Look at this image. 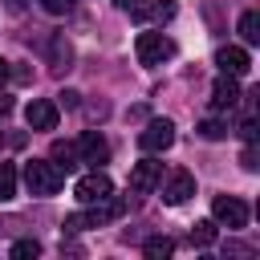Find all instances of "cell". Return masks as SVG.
<instances>
[{
    "label": "cell",
    "mask_w": 260,
    "mask_h": 260,
    "mask_svg": "<svg viewBox=\"0 0 260 260\" xmlns=\"http://www.w3.org/2000/svg\"><path fill=\"white\" fill-rule=\"evenodd\" d=\"M61 183H65V171L57 162H49V158L24 162V187H28V195H57Z\"/></svg>",
    "instance_id": "1"
},
{
    "label": "cell",
    "mask_w": 260,
    "mask_h": 260,
    "mask_svg": "<svg viewBox=\"0 0 260 260\" xmlns=\"http://www.w3.org/2000/svg\"><path fill=\"white\" fill-rule=\"evenodd\" d=\"M134 53H138V65L154 69V65L171 61V57L179 53V45H175L167 32H138V41H134Z\"/></svg>",
    "instance_id": "2"
},
{
    "label": "cell",
    "mask_w": 260,
    "mask_h": 260,
    "mask_svg": "<svg viewBox=\"0 0 260 260\" xmlns=\"http://www.w3.org/2000/svg\"><path fill=\"white\" fill-rule=\"evenodd\" d=\"M171 142H175V122H171V118H154V122H146V130L138 134V146H142L146 154H162Z\"/></svg>",
    "instance_id": "3"
},
{
    "label": "cell",
    "mask_w": 260,
    "mask_h": 260,
    "mask_svg": "<svg viewBox=\"0 0 260 260\" xmlns=\"http://www.w3.org/2000/svg\"><path fill=\"white\" fill-rule=\"evenodd\" d=\"M211 219L223 223V228H244L248 223V203L236 199V195H215L211 199Z\"/></svg>",
    "instance_id": "4"
},
{
    "label": "cell",
    "mask_w": 260,
    "mask_h": 260,
    "mask_svg": "<svg viewBox=\"0 0 260 260\" xmlns=\"http://www.w3.org/2000/svg\"><path fill=\"white\" fill-rule=\"evenodd\" d=\"M114 191V183H110V175H102V171H89V175H81L77 183H73V199L77 203H98V199H106Z\"/></svg>",
    "instance_id": "5"
},
{
    "label": "cell",
    "mask_w": 260,
    "mask_h": 260,
    "mask_svg": "<svg viewBox=\"0 0 260 260\" xmlns=\"http://www.w3.org/2000/svg\"><path fill=\"white\" fill-rule=\"evenodd\" d=\"M191 195H195V175L183 171V167H175V171L167 175V183H162V203L179 207V203H187Z\"/></svg>",
    "instance_id": "6"
},
{
    "label": "cell",
    "mask_w": 260,
    "mask_h": 260,
    "mask_svg": "<svg viewBox=\"0 0 260 260\" xmlns=\"http://www.w3.org/2000/svg\"><path fill=\"white\" fill-rule=\"evenodd\" d=\"M158 179H162V162L142 158V162H134V171H130V191H134V195H150V191L158 187Z\"/></svg>",
    "instance_id": "7"
},
{
    "label": "cell",
    "mask_w": 260,
    "mask_h": 260,
    "mask_svg": "<svg viewBox=\"0 0 260 260\" xmlns=\"http://www.w3.org/2000/svg\"><path fill=\"white\" fill-rule=\"evenodd\" d=\"M215 65H219V73H228V77H244V73L252 69V57H248V49H240V45H223V49L215 53Z\"/></svg>",
    "instance_id": "8"
},
{
    "label": "cell",
    "mask_w": 260,
    "mask_h": 260,
    "mask_svg": "<svg viewBox=\"0 0 260 260\" xmlns=\"http://www.w3.org/2000/svg\"><path fill=\"white\" fill-rule=\"evenodd\" d=\"M24 122H28V130H53V126H57V102L32 98L28 110H24Z\"/></svg>",
    "instance_id": "9"
},
{
    "label": "cell",
    "mask_w": 260,
    "mask_h": 260,
    "mask_svg": "<svg viewBox=\"0 0 260 260\" xmlns=\"http://www.w3.org/2000/svg\"><path fill=\"white\" fill-rule=\"evenodd\" d=\"M77 158H81V162H106V158H110V142H106L98 130H85L81 142H77Z\"/></svg>",
    "instance_id": "10"
},
{
    "label": "cell",
    "mask_w": 260,
    "mask_h": 260,
    "mask_svg": "<svg viewBox=\"0 0 260 260\" xmlns=\"http://www.w3.org/2000/svg\"><path fill=\"white\" fill-rule=\"evenodd\" d=\"M236 102H240V85H236V77L219 73L215 85H211V110H232Z\"/></svg>",
    "instance_id": "11"
},
{
    "label": "cell",
    "mask_w": 260,
    "mask_h": 260,
    "mask_svg": "<svg viewBox=\"0 0 260 260\" xmlns=\"http://www.w3.org/2000/svg\"><path fill=\"white\" fill-rule=\"evenodd\" d=\"M49 69H53V73L73 69V45H69V37H65V32H57V37L49 41Z\"/></svg>",
    "instance_id": "12"
},
{
    "label": "cell",
    "mask_w": 260,
    "mask_h": 260,
    "mask_svg": "<svg viewBox=\"0 0 260 260\" xmlns=\"http://www.w3.org/2000/svg\"><path fill=\"white\" fill-rule=\"evenodd\" d=\"M175 8H179L175 0H138L130 12H134L138 20H158V24H162V20H171V16H175Z\"/></svg>",
    "instance_id": "13"
},
{
    "label": "cell",
    "mask_w": 260,
    "mask_h": 260,
    "mask_svg": "<svg viewBox=\"0 0 260 260\" xmlns=\"http://www.w3.org/2000/svg\"><path fill=\"white\" fill-rule=\"evenodd\" d=\"M240 41H244V45H256V41H260V12L248 8V12L240 16Z\"/></svg>",
    "instance_id": "14"
},
{
    "label": "cell",
    "mask_w": 260,
    "mask_h": 260,
    "mask_svg": "<svg viewBox=\"0 0 260 260\" xmlns=\"http://www.w3.org/2000/svg\"><path fill=\"white\" fill-rule=\"evenodd\" d=\"M53 162L69 175V171L77 167V146H73V142H53Z\"/></svg>",
    "instance_id": "15"
},
{
    "label": "cell",
    "mask_w": 260,
    "mask_h": 260,
    "mask_svg": "<svg viewBox=\"0 0 260 260\" xmlns=\"http://www.w3.org/2000/svg\"><path fill=\"white\" fill-rule=\"evenodd\" d=\"M16 183H20L16 167H12V162H0V203H8V199L16 195Z\"/></svg>",
    "instance_id": "16"
},
{
    "label": "cell",
    "mask_w": 260,
    "mask_h": 260,
    "mask_svg": "<svg viewBox=\"0 0 260 260\" xmlns=\"http://www.w3.org/2000/svg\"><path fill=\"white\" fill-rule=\"evenodd\" d=\"M142 252H146V260H167V256L175 252V244H171L167 236H150V240L142 244Z\"/></svg>",
    "instance_id": "17"
},
{
    "label": "cell",
    "mask_w": 260,
    "mask_h": 260,
    "mask_svg": "<svg viewBox=\"0 0 260 260\" xmlns=\"http://www.w3.org/2000/svg\"><path fill=\"white\" fill-rule=\"evenodd\" d=\"M199 138H207V142L228 138V122H223V118H203V122H199Z\"/></svg>",
    "instance_id": "18"
},
{
    "label": "cell",
    "mask_w": 260,
    "mask_h": 260,
    "mask_svg": "<svg viewBox=\"0 0 260 260\" xmlns=\"http://www.w3.org/2000/svg\"><path fill=\"white\" fill-rule=\"evenodd\" d=\"M191 244H195V248L215 244V219H199V223L191 228Z\"/></svg>",
    "instance_id": "19"
},
{
    "label": "cell",
    "mask_w": 260,
    "mask_h": 260,
    "mask_svg": "<svg viewBox=\"0 0 260 260\" xmlns=\"http://www.w3.org/2000/svg\"><path fill=\"white\" fill-rule=\"evenodd\" d=\"M32 256H41V244L37 240H16L12 244V260H32Z\"/></svg>",
    "instance_id": "20"
},
{
    "label": "cell",
    "mask_w": 260,
    "mask_h": 260,
    "mask_svg": "<svg viewBox=\"0 0 260 260\" xmlns=\"http://www.w3.org/2000/svg\"><path fill=\"white\" fill-rule=\"evenodd\" d=\"M73 4H77V0H41V8H45L49 16H65Z\"/></svg>",
    "instance_id": "21"
},
{
    "label": "cell",
    "mask_w": 260,
    "mask_h": 260,
    "mask_svg": "<svg viewBox=\"0 0 260 260\" xmlns=\"http://www.w3.org/2000/svg\"><path fill=\"white\" fill-rule=\"evenodd\" d=\"M240 138H244V142H256V138H260V122H256V118H244V122H240Z\"/></svg>",
    "instance_id": "22"
},
{
    "label": "cell",
    "mask_w": 260,
    "mask_h": 260,
    "mask_svg": "<svg viewBox=\"0 0 260 260\" xmlns=\"http://www.w3.org/2000/svg\"><path fill=\"white\" fill-rule=\"evenodd\" d=\"M240 167H244V171H256V167H260V154H256V142H248V146H244V154H240Z\"/></svg>",
    "instance_id": "23"
},
{
    "label": "cell",
    "mask_w": 260,
    "mask_h": 260,
    "mask_svg": "<svg viewBox=\"0 0 260 260\" xmlns=\"http://www.w3.org/2000/svg\"><path fill=\"white\" fill-rule=\"evenodd\" d=\"M77 98H81L77 89H65V93H61V106H65V110H77Z\"/></svg>",
    "instance_id": "24"
},
{
    "label": "cell",
    "mask_w": 260,
    "mask_h": 260,
    "mask_svg": "<svg viewBox=\"0 0 260 260\" xmlns=\"http://www.w3.org/2000/svg\"><path fill=\"white\" fill-rule=\"evenodd\" d=\"M8 114H12V98H8V93H0V118H8Z\"/></svg>",
    "instance_id": "25"
},
{
    "label": "cell",
    "mask_w": 260,
    "mask_h": 260,
    "mask_svg": "<svg viewBox=\"0 0 260 260\" xmlns=\"http://www.w3.org/2000/svg\"><path fill=\"white\" fill-rule=\"evenodd\" d=\"M223 252H232V256H248V252H252V248H244V244H228V248H223Z\"/></svg>",
    "instance_id": "26"
},
{
    "label": "cell",
    "mask_w": 260,
    "mask_h": 260,
    "mask_svg": "<svg viewBox=\"0 0 260 260\" xmlns=\"http://www.w3.org/2000/svg\"><path fill=\"white\" fill-rule=\"evenodd\" d=\"M4 8L8 12H24V0H4Z\"/></svg>",
    "instance_id": "27"
},
{
    "label": "cell",
    "mask_w": 260,
    "mask_h": 260,
    "mask_svg": "<svg viewBox=\"0 0 260 260\" xmlns=\"http://www.w3.org/2000/svg\"><path fill=\"white\" fill-rule=\"evenodd\" d=\"M8 73H12V65H8V61H4V57H0V85H4V81H8Z\"/></svg>",
    "instance_id": "28"
},
{
    "label": "cell",
    "mask_w": 260,
    "mask_h": 260,
    "mask_svg": "<svg viewBox=\"0 0 260 260\" xmlns=\"http://www.w3.org/2000/svg\"><path fill=\"white\" fill-rule=\"evenodd\" d=\"M114 4H118V8H126V12H130V8H134V4H138V0H114Z\"/></svg>",
    "instance_id": "29"
},
{
    "label": "cell",
    "mask_w": 260,
    "mask_h": 260,
    "mask_svg": "<svg viewBox=\"0 0 260 260\" xmlns=\"http://www.w3.org/2000/svg\"><path fill=\"white\" fill-rule=\"evenodd\" d=\"M0 142H4V134H0Z\"/></svg>",
    "instance_id": "30"
}]
</instances>
